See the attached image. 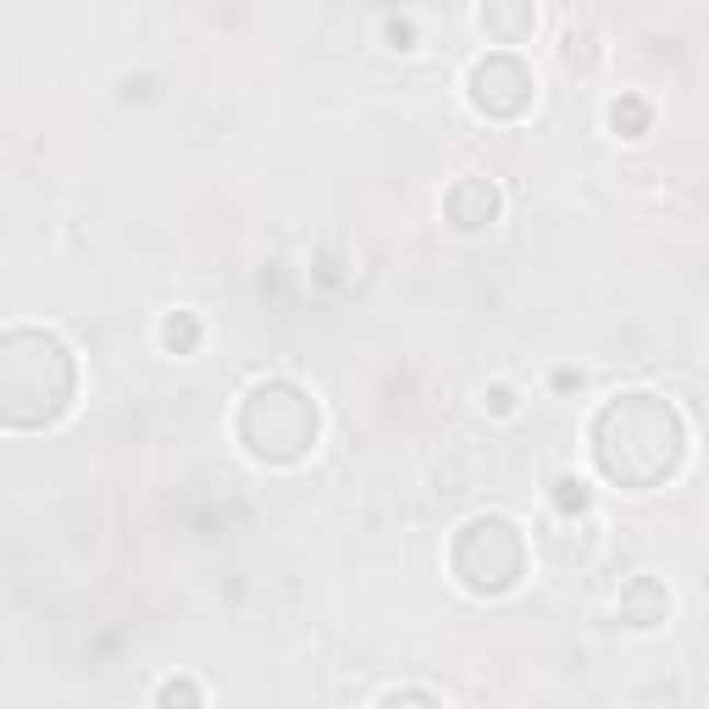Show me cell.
<instances>
[{"label":"cell","instance_id":"9c48e42d","mask_svg":"<svg viewBox=\"0 0 709 709\" xmlns=\"http://www.w3.org/2000/svg\"><path fill=\"white\" fill-rule=\"evenodd\" d=\"M161 344H166L172 354H189V349L200 344V322H195L189 311H172V316L161 322Z\"/></svg>","mask_w":709,"mask_h":709},{"label":"cell","instance_id":"5b68a950","mask_svg":"<svg viewBox=\"0 0 709 709\" xmlns=\"http://www.w3.org/2000/svg\"><path fill=\"white\" fill-rule=\"evenodd\" d=\"M443 211H450V222L461 233H477L499 217V189L488 184V177H461V184L450 189V200H443Z\"/></svg>","mask_w":709,"mask_h":709},{"label":"cell","instance_id":"5bb4252c","mask_svg":"<svg viewBox=\"0 0 709 709\" xmlns=\"http://www.w3.org/2000/svg\"><path fill=\"white\" fill-rule=\"evenodd\" d=\"M488 405H493V416H510V410H515V388H510V383H493V388H488Z\"/></svg>","mask_w":709,"mask_h":709},{"label":"cell","instance_id":"9a60e30c","mask_svg":"<svg viewBox=\"0 0 709 709\" xmlns=\"http://www.w3.org/2000/svg\"><path fill=\"white\" fill-rule=\"evenodd\" d=\"M383 34H388V45H394V50H410V39H416V28H410V23H388Z\"/></svg>","mask_w":709,"mask_h":709},{"label":"cell","instance_id":"6da1fadb","mask_svg":"<svg viewBox=\"0 0 709 709\" xmlns=\"http://www.w3.org/2000/svg\"><path fill=\"white\" fill-rule=\"evenodd\" d=\"M682 416L654 394H620L593 421L598 472L620 488H660L682 466Z\"/></svg>","mask_w":709,"mask_h":709},{"label":"cell","instance_id":"30bf717a","mask_svg":"<svg viewBox=\"0 0 709 709\" xmlns=\"http://www.w3.org/2000/svg\"><path fill=\"white\" fill-rule=\"evenodd\" d=\"M200 682L195 676H166L161 693H155V709H200Z\"/></svg>","mask_w":709,"mask_h":709},{"label":"cell","instance_id":"8fae6325","mask_svg":"<svg viewBox=\"0 0 709 709\" xmlns=\"http://www.w3.org/2000/svg\"><path fill=\"white\" fill-rule=\"evenodd\" d=\"M571 67H593V28H566V50H560Z\"/></svg>","mask_w":709,"mask_h":709},{"label":"cell","instance_id":"4fadbf2b","mask_svg":"<svg viewBox=\"0 0 709 709\" xmlns=\"http://www.w3.org/2000/svg\"><path fill=\"white\" fill-rule=\"evenodd\" d=\"M377 709H438V698H432V693H416V687H405V693H388Z\"/></svg>","mask_w":709,"mask_h":709},{"label":"cell","instance_id":"7a4b0ae2","mask_svg":"<svg viewBox=\"0 0 709 709\" xmlns=\"http://www.w3.org/2000/svg\"><path fill=\"white\" fill-rule=\"evenodd\" d=\"M316 405L294 383H255L244 410H239V438L249 443V455L266 466H289L316 443Z\"/></svg>","mask_w":709,"mask_h":709},{"label":"cell","instance_id":"8992f818","mask_svg":"<svg viewBox=\"0 0 709 709\" xmlns=\"http://www.w3.org/2000/svg\"><path fill=\"white\" fill-rule=\"evenodd\" d=\"M665 609H671V593L654 577H632L620 588V620H627V627H660Z\"/></svg>","mask_w":709,"mask_h":709},{"label":"cell","instance_id":"7c38bea8","mask_svg":"<svg viewBox=\"0 0 709 709\" xmlns=\"http://www.w3.org/2000/svg\"><path fill=\"white\" fill-rule=\"evenodd\" d=\"M555 504H560V510H588V488H582L577 477H560V483H555Z\"/></svg>","mask_w":709,"mask_h":709},{"label":"cell","instance_id":"277c9868","mask_svg":"<svg viewBox=\"0 0 709 709\" xmlns=\"http://www.w3.org/2000/svg\"><path fill=\"white\" fill-rule=\"evenodd\" d=\"M472 106L483 117H521L532 106V72L521 56L493 50L472 67Z\"/></svg>","mask_w":709,"mask_h":709},{"label":"cell","instance_id":"ba28073f","mask_svg":"<svg viewBox=\"0 0 709 709\" xmlns=\"http://www.w3.org/2000/svg\"><path fill=\"white\" fill-rule=\"evenodd\" d=\"M649 123H654V112H649V101H643V95H620V101L609 106V128H615L620 139H638V133H649Z\"/></svg>","mask_w":709,"mask_h":709},{"label":"cell","instance_id":"52a82bcc","mask_svg":"<svg viewBox=\"0 0 709 709\" xmlns=\"http://www.w3.org/2000/svg\"><path fill=\"white\" fill-rule=\"evenodd\" d=\"M532 7H483V28L499 39V45H515L521 34H532Z\"/></svg>","mask_w":709,"mask_h":709},{"label":"cell","instance_id":"3957f363","mask_svg":"<svg viewBox=\"0 0 709 709\" xmlns=\"http://www.w3.org/2000/svg\"><path fill=\"white\" fill-rule=\"evenodd\" d=\"M521 566H526V544L521 532L504 521V515H477L461 526L455 538V571L472 593H504L521 582Z\"/></svg>","mask_w":709,"mask_h":709}]
</instances>
